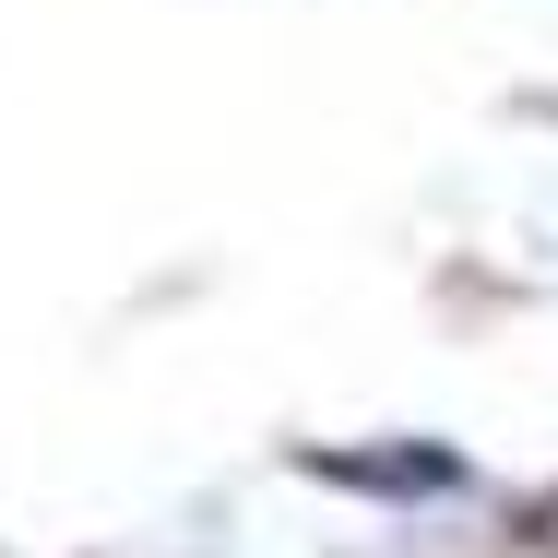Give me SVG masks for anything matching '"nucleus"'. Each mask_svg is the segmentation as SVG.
Here are the masks:
<instances>
[{
    "instance_id": "1",
    "label": "nucleus",
    "mask_w": 558,
    "mask_h": 558,
    "mask_svg": "<svg viewBox=\"0 0 558 558\" xmlns=\"http://www.w3.org/2000/svg\"><path fill=\"white\" fill-rule=\"evenodd\" d=\"M322 475H344V487H451L463 463L451 451H310Z\"/></svg>"
}]
</instances>
